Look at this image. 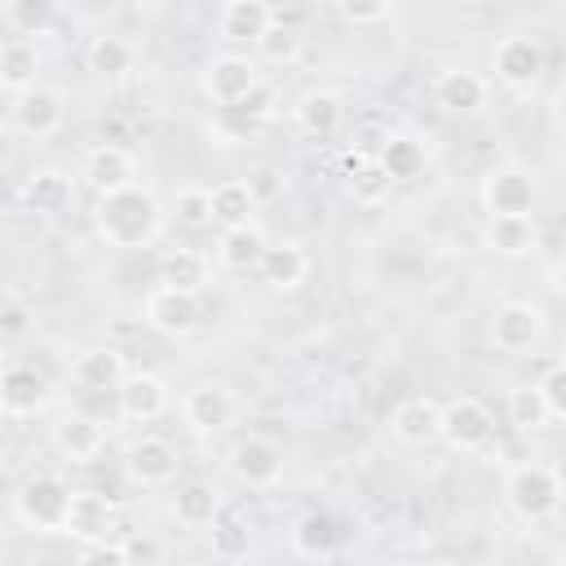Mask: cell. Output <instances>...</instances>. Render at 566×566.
<instances>
[{
  "mask_svg": "<svg viewBox=\"0 0 566 566\" xmlns=\"http://www.w3.org/2000/svg\"><path fill=\"white\" fill-rule=\"evenodd\" d=\"M168 226L164 203L146 186H124L93 203V230L111 248H150Z\"/></svg>",
  "mask_w": 566,
  "mask_h": 566,
  "instance_id": "cell-1",
  "label": "cell"
},
{
  "mask_svg": "<svg viewBox=\"0 0 566 566\" xmlns=\"http://www.w3.org/2000/svg\"><path fill=\"white\" fill-rule=\"evenodd\" d=\"M504 500H509V509L522 517V522H548V517H557V509H562V478H557V469L553 464H539V460H526V464H517V469H509V478H504Z\"/></svg>",
  "mask_w": 566,
  "mask_h": 566,
  "instance_id": "cell-2",
  "label": "cell"
},
{
  "mask_svg": "<svg viewBox=\"0 0 566 566\" xmlns=\"http://www.w3.org/2000/svg\"><path fill=\"white\" fill-rule=\"evenodd\" d=\"M66 509H71V486L57 473H35L13 495V513L31 531H62Z\"/></svg>",
  "mask_w": 566,
  "mask_h": 566,
  "instance_id": "cell-3",
  "label": "cell"
},
{
  "mask_svg": "<svg viewBox=\"0 0 566 566\" xmlns=\"http://www.w3.org/2000/svg\"><path fill=\"white\" fill-rule=\"evenodd\" d=\"M438 438L451 447V451H460V455H473V451H482V447H491V438H495V416L486 411V402L482 398H451L442 411H438Z\"/></svg>",
  "mask_w": 566,
  "mask_h": 566,
  "instance_id": "cell-4",
  "label": "cell"
},
{
  "mask_svg": "<svg viewBox=\"0 0 566 566\" xmlns=\"http://www.w3.org/2000/svg\"><path fill=\"white\" fill-rule=\"evenodd\" d=\"M535 203H539V186L526 168L509 164V168H491L482 177V208L491 212V221L495 217H513V221L535 217Z\"/></svg>",
  "mask_w": 566,
  "mask_h": 566,
  "instance_id": "cell-5",
  "label": "cell"
},
{
  "mask_svg": "<svg viewBox=\"0 0 566 566\" xmlns=\"http://www.w3.org/2000/svg\"><path fill=\"white\" fill-rule=\"evenodd\" d=\"M256 84H261V71H256V62L243 57V53H217V57L203 62V75H199V88H203L217 106H226V111L239 106Z\"/></svg>",
  "mask_w": 566,
  "mask_h": 566,
  "instance_id": "cell-6",
  "label": "cell"
},
{
  "mask_svg": "<svg viewBox=\"0 0 566 566\" xmlns=\"http://www.w3.org/2000/svg\"><path fill=\"white\" fill-rule=\"evenodd\" d=\"M181 416H186V424H190L195 433H226V429L234 424V416H239V398H234L230 385L203 380V385L186 389Z\"/></svg>",
  "mask_w": 566,
  "mask_h": 566,
  "instance_id": "cell-7",
  "label": "cell"
},
{
  "mask_svg": "<svg viewBox=\"0 0 566 566\" xmlns=\"http://www.w3.org/2000/svg\"><path fill=\"white\" fill-rule=\"evenodd\" d=\"M544 44L535 35H504L491 53V71L500 84L509 88H535L539 75H544Z\"/></svg>",
  "mask_w": 566,
  "mask_h": 566,
  "instance_id": "cell-8",
  "label": "cell"
},
{
  "mask_svg": "<svg viewBox=\"0 0 566 566\" xmlns=\"http://www.w3.org/2000/svg\"><path fill=\"white\" fill-rule=\"evenodd\" d=\"M226 469H230V473H234L243 486L265 491V486H274V482L283 478V451H279L270 438L248 433V438H239V442L230 447Z\"/></svg>",
  "mask_w": 566,
  "mask_h": 566,
  "instance_id": "cell-9",
  "label": "cell"
},
{
  "mask_svg": "<svg viewBox=\"0 0 566 566\" xmlns=\"http://www.w3.org/2000/svg\"><path fill=\"white\" fill-rule=\"evenodd\" d=\"M544 340V314L531 301H504L491 314V345L504 354H526Z\"/></svg>",
  "mask_w": 566,
  "mask_h": 566,
  "instance_id": "cell-10",
  "label": "cell"
},
{
  "mask_svg": "<svg viewBox=\"0 0 566 566\" xmlns=\"http://www.w3.org/2000/svg\"><path fill=\"white\" fill-rule=\"evenodd\" d=\"M146 323L164 336H190L203 323V301L195 292H177V287H150L146 296Z\"/></svg>",
  "mask_w": 566,
  "mask_h": 566,
  "instance_id": "cell-11",
  "label": "cell"
},
{
  "mask_svg": "<svg viewBox=\"0 0 566 566\" xmlns=\"http://www.w3.org/2000/svg\"><path fill=\"white\" fill-rule=\"evenodd\" d=\"M80 181L102 199V195H115V190H124V186H137V164H133V155H128L124 146L102 142V146H93V150L84 155Z\"/></svg>",
  "mask_w": 566,
  "mask_h": 566,
  "instance_id": "cell-12",
  "label": "cell"
},
{
  "mask_svg": "<svg viewBox=\"0 0 566 566\" xmlns=\"http://www.w3.org/2000/svg\"><path fill=\"white\" fill-rule=\"evenodd\" d=\"M115 522H119V509L102 491H71V509H66V522H62L66 535H75L84 544H106Z\"/></svg>",
  "mask_w": 566,
  "mask_h": 566,
  "instance_id": "cell-13",
  "label": "cell"
},
{
  "mask_svg": "<svg viewBox=\"0 0 566 566\" xmlns=\"http://www.w3.org/2000/svg\"><path fill=\"white\" fill-rule=\"evenodd\" d=\"M119 398V416L133 420V424H146V420H159L168 411V385L155 376V371H128L115 389Z\"/></svg>",
  "mask_w": 566,
  "mask_h": 566,
  "instance_id": "cell-14",
  "label": "cell"
},
{
  "mask_svg": "<svg viewBox=\"0 0 566 566\" xmlns=\"http://www.w3.org/2000/svg\"><path fill=\"white\" fill-rule=\"evenodd\" d=\"M53 447H57L62 460H71V464H88V460L102 455V447H106V429H102L93 416H84V411H66V416L53 424Z\"/></svg>",
  "mask_w": 566,
  "mask_h": 566,
  "instance_id": "cell-15",
  "label": "cell"
},
{
  "mask_svg": "<svg viewBox=\"0 0 566 566\" xmlns=\"http://www.w3.org/2000/svg\"><path fill=\"white\" fill-rule=\"evenodd\" d=\"M44 402H49V380L35 367H4L0 371V411L4 416L27 420V416L44 411Z\"/></svg>",
  "mask_w": 566,
  "mask_h": 566,
  "instance_id": "cell-16",
  "label": "cell"
},
{
  "mask_svg": "<svg viewBox=\"0 0 566 566\" xmlns=\"http://www.w3.org/2000/svg\"><path fill=\"white\" fill-rule=\"evenodd\" d=\"M486 80L478 75V71H469V66H447V71H438V80H433V97H438V106L442 111H451V115H473V111H482L486 106Z\"/></svg>",
  "mask_w": 566,
  "mask_h": 566,
  "instance_id": "cell-17",
  "label": "cell"
},
{
  "mask_svg": "<svg viewBox=\"0 0 566 566\" xmlns=\"http://www.w3.org/2000/svg\"><path fill=\"white\" fill-rule=\"evenodd\" d=\"M62 115H66L62 93L40 88V84L27 88V93H18V102H13V128L27 133V137H49V133H57V128H62Z\"/></svg>",
  "mask_w": 566,
  "mask_h": 566,
  "instance_id": "cell-18",
  "label": "cell"
},
{
  "mask_svg": "<svg viewBox=\"0 0 566 566\" xmlns=\"http://www.w3.org/2000/svg\"><path fill=\"white\" fill-rule=\"evenodd\" d=\"M124 473H128L137 486H164V482H172V473H177V451H172L164 438H137V442L124 451Z\"/></svg>",
  "mask_w": 566,
  "mask_h": 566,
  "instance_id": "cell-19",
  "label": "cell"
},
{
  "mask_svg": "<svg viewBox=\"0 0 566 566\" xmlns=\"http://www.w3.org/2000/svg\"><path fill=\"white\" fill-rule=\"evenodd\" d=\"M438 411H442V402H433L424 394H411V398H402L394 407L389 429H394V438L402 447H429L438 438Z\"/></svg>",
  "mask_w": 566,
  "mask_h": 566,
  "instance_id": "cell-20",
  "label": "cell"
},
{
  "mask_svg": "<svg viewBox=\"0 0 566 566\" xmlns=\"http://www.w3.org/2000/svg\"><path fill=\"white\" fill-rule=\"evenodd\" d=\"M71 195H75V181L71 172L62 168H35L27 181H22V203L40 217H57L71 208Z\"/></svg>",
  "mask_w": 566,
  "mask_h": 566,
  "instance_id": "cell-21",
  "label": "cell"
},
{
  "mask_svg": "<svg viewBox=\"0 0 566 566\" xmlns=\"http://www.w3.org/2000/svg\"><path fill=\"white\" fill-rule=\"evenodd\" d=\"M256 270H261V279H265L270 287L292 292V287H301V283H305V274H310V256H305V248H301V243L283 239V243H265V252H261Z\"/></svg>",
  "mask_w": 566,
  "mask_h": 566,
  "instance_id": "cell-22",
  "label": "cell"
},
{
  "mask_svg": "<svg viewBox=\"0 0 566 566\" xmlns=\"http://www.w3.org/2000/svg\"><path fill=\"white\" fill-rule=\"evenodd\" d=\"M128 376L124 367V354L111 349V345H97V349H84L75 363H71V380L88 394H102V389H119V380Z\"/></svg>",
  "mask_w": 566,
  "mask_h": 566,
  "instance_id": "cell-23",
  "label": "cell"
},
{
  "mask_svg": "<svg viewBox=\"0 0 566 566\" xmlns=\"http://www.w3.org/2000/svg\"><path fill=\"white\" fill-rule=\"evenodd\" d=\"M217 513H226V500H221L217 482L190 478V482L177 486V495H172V517H177L181 526H212Z\"/></svg>",
  "mask_w": 566,
  "mask_h": 566,
  "instance_id": "cell-24",
  "label": "cell"
},
{
  "mask_svg": "<svg viewBox=\"0 0 566 566\" xmlns=\"http://www.w3.org/2000/svg\"><path fill=\"white\" fill-rule=\"evenodd\" d=\"M270 22H274V4H265V0H230L217 13V31L226 40H248V44H256Z\"/></svg>",
  "mask_w": 566,
  "mask_h": 566,
  "instance_id": "cell-25",
  "label": "cell"
},
{
  "mask_svg": "<svg viewBox=\"0 0 566 566\" xmlns=\"http://www.w3.org/2000/svg\"><path fill=\"white\" fill-rule=\"evenodd\" d=\"M212 195V226L221 230H239V226H252V212H256V186L252 181H221L208 190Z\"/></svg>",
  "mask_w": 566,
  "mask_h": 566,
  "instance_id": "cell-26",
  "label": "cell"
},
{
  "mask_svg": "<svg viewBox=\"0 0 566 566\" xmlns=\"http://www.w3.org/2000/svg\"><path fill=\"white\" fill-rule=\"evenodd\" d=\"M208 274H212V265L195 248H168L159 256V283L164 287H177V292H195L199 296L208 287Z\"/></svg>",
  "mask_w": 566,
  "mask_h": 566,
  "instance_id": "cell-27",
  "label": "cell"
},
{
  "mask_svg": "<svg viewBox=\"0 0 566 566\" xmlns=\"http://www.w3.org/2000/svg\"><path fill=\"white\" fill-rule=\"evenodd\" d=\"M84 66H88L93 75H102V80H119V75H128V71L137 66V49H133V40L106 31V35H93V40H88Z\"/></svg>",
  "mask_w": 566,
  "mask_h": 566,
  "instance_id": "cell-28",
  "label": "cell"
},
{
  "mask_svg": "<svg viewBox=\"0 0 566 566\" xmlns=\"http://www.w3.org/2000/svg\"><path fill=\"white\" fill-rule=\"evenodd\" d=\"M292 115H296V128H301V133H310V137H332V133L340 128V119H345V106H340L336 93L310 88V93L292 106Z\"/></svg>",
  "mask_w": 566,
  "mask_h": 566,
  "instance_id": "cell-29",
  "label": "cell"
},
{
  "mask_svg": "<svg viewBox=\"0 0 566 566\" xmlns=\"http://www.w3.org/2000/svg\"><path fill=\"white\" fill-rule=\"evenodd\" d=\"M429 164V150L416 142V137H402V133H389V142L380 146L376 155V168L389 177V181H416Z\"/></svg>",
  "mask_w": 566,
  "mask_h": 566,
  "instance_id": "cell-30",
  "label": "cell"
},
{
  "mask_svg": "<svg viewBox=\"0 0 566 566\" xmlns=\"http://www.w3.org/2000/svg\"><path fill=\"white\" fill-rule=\"evenodd\" d=\"M35 71H40V53L31 40H4L0 44V88L27 93V88H35Z\"/></svg>",
  "mask_w": 566,
  "mask_h": 566,
  "instance_id": "cell-31",
  "label": "cell"
},
{
  "mask_svg": "<svg viewBox=\"0 0 566 566\" xmlns=\"http://www.w3.org/2000/svg\"><path fill=\"white\" fill-rule=\"evenodd\" d=\"M535 243H539L535 217H522V221H513V217H495V221L486 226V248L500 252V256H531Z\"/></svg>",
  "mask_w": 566,
  "mask_h": 566,
  "instance_id": "cell-32",
  "label": "cell"
},
{
  "mask_svg": "<svg viewBox=\"0 0 566 566\" xmlns=\"http://www.w3.org/2000/svg\"><path fill=\"white\" fill-rule=\"evenodd\" d=\"M292 548L305 553V557H327V553H336V548H340V526H336V517H327V513H305V517H296V526H292Z\"/></svg>",
  "mask_w": 566,
  "mask_h": 566,
  "instance_id": "cell-33",
  "label": "cell"
},
{
  "mask_svg": "<svg viewBox=\"0 0 566 566\" xmlns=\"http://www.w3.org/2000/svg\"><path fill=\"white\" fill-rule=\"evenodd\" d=\"M221 265H230V270H256V261H261V252H265V234H261V226L252 221V226H239V230H221Z\"/></svg>",
  "mask_w": 566,
  "mask_h": 566,
  "instance_id": "cell-34",
  "label": "cell"
},
{
  "mask_svg": "<svg viewBox=\"0 0 566 566\" xmlns=\"http://www.w3.org/2000/svg\"><path fill=\"white\" fill-rule=\"evenodd\" d=\"M248 548H252V531H248V522L239 517V513H217V522H212V553L221 557V562H239V557H248Z\"/></svg>",
  "mask_w": 566,
  "mask_h": 566,
  "instance_id": "cell-35",
  "label": "cell"
},
{
  "mask_svg": "<svg viewBox=\"0 0 566 566\" xmlns=\"http://www.w3.org/2000/svg\"><path fill=\"white\" fill-rule=\"evenodd\" d=\"M305 49V31L301 27H287V22H270L265 35L256 40V53L265 62H296Z\"/></svg>",
  "mask_w": 566,
  "mask_h": 566,
  "instance_id": "cell-36",
  "label": "cell"
},
{
  "mask_svg": "<svg viewBox=\"0 0 566 566\" xmlns=\"http://www.w3.org/2000/svg\"><path fill=\"white\" fill-rule=\"evenodd\" d=\"M172 221L186 230H208L212 226V195L203 186H181L172 195Z\"/></svg>",
  "mask_w": 566,
  "mask_h": 566,
  "instance_id": "cell-37",
  "label": "cell"
},
{
  "mask_svg": "<svg viewBox=\"0 0 566 566\" xmlns=\"http://www.w3.org/2000/svg\"><path fill=\"white\" fill-rule=\"evenodd\" d=\"M4 18H9L13 31L40 35V31H49V27L57 22V4H53V0H13V4L4 9Z\"/></svg>",
  "mask_w": 566,
  "mask_h": 566,
  "instance_id": "cell-38",
  "label": "cell"
},
{
  "mask_svg": "<svg viewBox=\"0 0 566 566\" xmlns=\"http://www.w3.org/2000/svg\"><path fill=\"white\" fill-rule=\"evenodd\" d=\"M509 420H513L522 433L553 424L548 411H544V402H539V394H535V385H517V389H509Z\"/></svg>",
  "mask_w": 566,
  "mask_h": 566,
  "instance_id": "cell-39",
  "label": "cell"
},
{
  "mask_svg": "<svg viewBox=\"0 0 566 566\" xmlns=\"http://www.w3.org/2000/svg\"><path fill=\"white\" fill-rule=\"evenodd\" d=\"M274 106H279V88L261 80V84H256V88H252V93H248V97H243L239 106H230V111H234L239 119H248V124L265 128V124L274 119Z\"/></svg>",
  "mask_w": 566,
  "mask_h": 566,
  "instance_id": "cell-40",
  "label": "cell"
},
{
  "mask_svg": "<svg viewBox=\"0 0 566 566\" xmlns=\"http://www.w3.org/2000/svg\"><path fill=\"white\" fill-rule=\"evenodd\" d=\"M535 394H539V402H544V411H548L553 424L566 420V367L562 363H548V371L539 376Z\"/></svg>",
  "mask_w": 566,
  "mask_h": 566,
  "instance_id": "cell-41",
  "label": "cell"
},
{
  "mask_svg": "<svg viewBox=\"0 0 566 566\" xmlns=\"http://www.w3.org/2000/svg\"><path fill=\"white\" fill-rule=\"evenodd\" d=\"M119 553L128 566H164V539H155L150 531H133L119 539Z\"/></svg>",
  "mask_w": 566,
  "mask_h": 566,
  "instance_id": "cell-42",
  "label": "cell"
},
{
  "mask_svg": "<svg viewBox=\"0 0 566 566\" xmlns=\"http://www.w3.org/2000/svg\"><path fill=\"white\" fill-rule=\"evenodd\" d=\"M349 181H354V199H363V203H380V199L389 195V186H394V181H389V177H385L376 164L358 168Z\"/></svg>",
  "mask_w": 566,
  "mask_h": 566,
  "instance_id": "cell-43",
  "label": "cell"
},
{
  "mask_svg": "<svg viewBox=\"0 0 566 566\" xmlns=\"http://www.w3.org/2000/svg\"><path fill=\"white\" fill-rule=\"evenodd\" d=\"M336 13L349 22V27H371V22H385L389 18V4L376 0V4H358V0H340Z\"/></svg>",
  "mask_w": 566,
  "mask_h": 566,
  "instance_id": "cell-44",
  "label": "cell"
},
{
  "mask_svg": "<svg viewBox=\"0 0 566 566\" xmlns=\"http://www.w3.org/2000/svg\"><path fill=\"white\" fill-rule=\"evenodd\" d=\"M389 142V128H380V124H358L354 128V155L358 159H367V164H376V155H380V146Z\"/></svg>",
  "mask_w": 566,
  "mask_h": 566,
  "instance_id": "cell-45",
  "label": "cell"
},
{
  "mask_svg": "<svg viewBox=\"0 0 566 566\" xmlns=\"http://www.w3.org/2000/svg\"><path fill=\"white\" fill-rule=\"evenodd\" d=\"M80 566H128L124 562V553H119V544H84V553H80Z\"/></svg>",
  "mask_w": 566,
  "mask_h": 566,
  "instance_id": "cell-46",
  "label": "cell"
},
{
  "mask_svg": "<svg viewBox=\"0 0 566 566\" xmlns=\"http://www.w3.org/2000/svg\"><path fill=\"white\" fill-rule=\"evenodd\" d=\"M22 327H27V314H22V310H4V314H0V336H4V332H22Z\"/></svg>",
  "mask_w": 566,
  "mask_h": 566,
  "instance_id": "cell-47",
  "label": "cell"
},
{
  "mask_svg": "<svg viewBox=\"0 0 566 566\" xmlns=\"http://www.w3.org/2000/svg\"><path fill=\"white\" fill-rule=\"evenodd\" d=\"M429 566H460V562H447V557H442V562H429Z\"/></svg>",
  "mask_w": 566,
  "mask_h": 566,
  "instance_id": "cell-48",
  "label": "cell"
},
{
  "mask_svg": "<svg viewBox=\"0 0 566 566\" xmlns=\"http://www.w3.org/2000/svg\"><path fill=\"white\" fill-rule=\"evenodd\" d=\"M186 566H203V562H186Z\"/></svg>",
  "mask_w": 566,
  "mask_h": 566,
  "instance_id": "cell-49",
  "label": "cell"
},
{
  "mask_svg": "<svg viewBox=\"0 0 566 566\" xmlns=\"http://www.w3.org/2000/svg\"><path fill=\"white\" fill-rule=\"evenodd\" d=\"M0 354H4V336H0Z\"/></svg>",
  "mask_w": 566,
  "mask_h": 566,
  "instance_id": "cell-50",
  "label": "cell"
},
{
  "mask_svg": "<svg viewBox=\"0 0 566 566\" xmlns=\"http://www.w3.org/2000/svg\"><path fill=\"white\" fill-rule=\"evenodd\" d=\"M0 464H4V447H0Z\"/></svg>",
  "mask_w": 566,
  "mask_h": 566,
  "instance_id": "cell-51",
  "label": "cell"
}]
</instances>
